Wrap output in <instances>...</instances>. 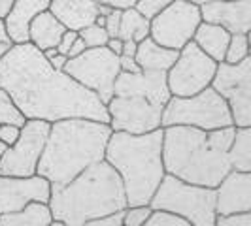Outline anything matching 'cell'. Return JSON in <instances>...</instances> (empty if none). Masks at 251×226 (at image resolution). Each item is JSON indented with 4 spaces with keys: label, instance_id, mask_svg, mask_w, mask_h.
I'll use <instances>...</instances> for the list:
<instances>
[{
    "label": "cell",
    "instance_id": "1",
    "mask_svg": "<svg viewBox=\"0 0 251 226\" xmlns=\"http://www.w3.org/2000/svg\"><path fill=\"white\" fill-rule=\"evenodd\" d=\"M0 89L25 119L48 123L75 117L110 121L106 104L66 72L55 70L30 42L13 44L0 59Z\"/></svg>",
    "mask_w": 251,
    "mask_h": 226
},
{
    "label": "cell",
    "instance_id": "2",
    "mask_svg": "<svg viewBox=\"0 0 251 226\" xmlns=\"http://www.w3.org/2000/svg\"><path fill=\"white\" fill-rule=\"evenodd\" d=\"M236 126L201 130L172 125L163 128V164L166 176L197 187L215 188L232 170L228 149Z\"/></svg>",
    "mask_w": 251,
    "mask_h": 226
},
{
    "label": "cell",
    "instance_id": "3",
    "mask_svg": "<svg viewBox=\"0 0 251 226\" xmlns=\"http://www.w3.org/2000/svg\"><path fill=\"white\" fill-rule=\"evenodd\" d=\"M112 128L108 123L91 119L75 117L51 123L36 176L48 179L51 188L70 183L89 166L104 160Z\"/></svg>",
    "mask_w": 251,
    "mask_h": 226
},
{
    "label": "cell",
    "instance_id": "4",
    "mask_svg": "<svg viewBox=\"0 0 251 226\" xmlns=\"http://www.w3.org/2000/svg\"><path fill=\"white\" fill-rule=\"evenodd\" d=\"M51 217L64 226H83L91 219L123 211L126 196L119 174L106 160L89 166L63 187L50 192Z\"/></svg>",
    "mask_w": 251,
    "mask_h": 226
},
{
    "label": "cell",
    "instance_id": "5",
    "mask_svg": "<svg viewBox=\"0 0 251 226\" xmlns=\"http://www.w3.org/2000/svg\"><path fill=\"white\" fill-rule=\"evenodd\" d=\"M104 160L119 174L126 196V207L150 205L164 179L163 126L146 134L112 132Z\"/></svg>",
    "mask_w": 251,
    "mask_h": 226
},
{
    "label": "cell",
    "instance_id": "6",
    "mask_svg": "<svg viewBox=\"0 0 251 226\" xmlns=\"http://www.w3.org/2000/svg\"><path fill=\"white\" fill-rule=\"evenodd\" d=\"M153 211L181 217L191 226H215V190L187 185L172 176H164L150 202Z\"/></svg>",
    "mask_w": 251,
    "mask_h": 226
},
{
    "label": "cell",
    "instance_id": "7",
    "mask_svg": "<svg viewBox=\"0 0 251 226\" xmlns=\"http://www.w3.org/2000/svg\"><path fill=\"white\" fill-rule=\"evenodd\" d=\"M172 125L195 126L201 130L234 126L225 98L219 96L212 87H206L187 98L170 96V100L163 108L161 126L164 128Z\"/></svg>",
    "mask_w": 251,
    "mask_h": 226
},
{
    "label": "cell",
    "instance_id": "8",
    "mask_svg": "<svg viewBox=\"0 0 251 226\" xmlns=\"http://www.w3.org/2000/svg\"><path fill=\"white\" fill-rule=\"evenodd\" d=\"M66 74L79 85L93 90L102 104H108L113 96L115 77L119 75V55H115L106 45L87 47L77 57L68 59L64 64Z\"/></svg>",
    "mask_w": 251,
    "mask_h": 226
},
{
    "label": "cell",
    "instance_id": "9",
    "mask_svg": "<svg viewBox=\"0 0 251 226\" xmlns=\"http://www.w3.org/2000/svg\"><path fill=\"white\" fill-rule=\"evenodd\" d=\"M217 63L191 40L177 51L176 63L166 72V85L172 96L187 98L212 85Z\"/></svg>",
    "mask_w": 251,
    "mask_h": 226
},
{
    "label": "cell",
    "instance_id": "10",
    "mask_svg": "<svg viewBox=\"0 0 251 226\" xmlns=\"http://www.w3.org/2000/svg\"><path fill=\"white\" fill-rule=\"evenodd\" d=\"M51 123L40 119H25L19 126V134L12 145H8L0 158V176L30 177L36 176L38 160L48 141Z\"/></svg>",
    "mask_w": 251,
    "mask_h": 226
},
{
    "label": "cell",
    "instance_id": "11",
    "mask_svg": "<svg viewBox=\"0 0 251 226\" xmlns=\"http://www.w3.org/2000/svg\"><path fill=\"white\" fill-rule=\"evenodd\" d=\"M223 96L234 126H251V57L236 64L217 63L212 85Z\"/></svg>",
    "mask_w": 251,
    "mask_h": 226
},
{
    "label": "cell",
    "instance_id": "12",
    "mask_svg": "<svg viewBox=\"0 0 251 226\" xmlns=\"http://www.w3.org/2000/svg\"><path fill=\"white\" fill-rule=\"evenodd\" d=\"M202 23L201 8L185 0H170L150 21V38L159 45L179 51L189 44Z\"/></svg>",
    "mask_w": 251,
    "mask_h": 226
},
{
    "label": "cell",
    "instance_id": "13",
    "mask_svg": "<svg viewBox=\"0 0 251 226\" xmlns=\"http://www.w3.org/2000/svg\"><path fill=\"white\" fill-rule=\"evenodd\" d=\"M163 108L161 104L142 96H112V100L106 104L110 115L108 125L112 132L146 134L161 128Z\"/></svg>",
    "mask_w": 251,
    "mask_h": 226
},
{
    "label": "cell",
    "instance_id": "14",
    "mask_svg": "<svg viewBox=\"0 0 251 226\" xmlns=\"http://www.w3.org/2000/svg\"><path fill=\"white\" fill-rule=\"evenodd\" d=\"M51 185L40 176L10 177L0 176V215L23 209L28 202L50 200Z\"/></svg>",
    "mask_w": 251,
    "mask_h": 226
},
{
    "label": "cell",
    "instance_id": "15",
    "mask_svg": "<svg viewBox=\"0 0 251 226\" xmlns=\"http://www.w3.org/2000/svg\"><path fill=\"white\" fill-rule=\"evenodd\" d=\"M214 190L217 217L251 213V172L230 170Z\"/></svg>",
    "mask_w": 251,
    "mask_h": 226
},
{
    "label": "cell",
    "instance_id": "16",
    "mask_svg": "<svg viewBox=\"0 0 251 226\" xmlns=\"http://www.w3.org/2000/svg\"><path fill=\"white\" fill-rule=\"evenodd\" d=\"M113 96H142L164 106L170 100L166 72H119L113 85Z\"/></svg>",
    "mask_w": 251,
    "mask_h": 226
},
{
    "label": "cell",
    "instance_id": "17",
    "mask_svg": "<svg viewBox=\"0 0 251 226\" xmlns=\"http://www.w3.org/2000/svg\"><path fill=\"white\" fill-rule=\"evenodd\" d=\"M204 23L223 26L228 34H250L251 0H212L201 6Z\"/></svg>",
    "mask_w": 251,
    "mask_h": 226
},
{
    "label": "cell",
    "instance_id": "18",
    "mask_svg": "<svg viewBox=\"0 0 251 226\" xmlns=\"http://www.w3.org/2000/svg\"><path fill=\"white\" fill-rule=\"evenodd\" d=\"M97 0H51L48 10L63 23L66 30L79 32L97 21Z\"/></svg>",
    "mask_w": 251,
    "mask_h": 226
},
{
    "label": "cell",
    "instance_id": "19",
    "mask_svg": "<svg viewBox=\"0 0 251 226\" xmlns=\"http://www.w3.org/2000/svg\"><path fill=\"white\" fill-rule=\"evenodd\" d=\"M51 0H15L6 13L4 23L13 44H26L28 42V25L38 13L50 8Z\"/></svg>",
    "mask_w": 251,
    "mask_h": 226
},
{
    "label": "cell",
    "instance_id": "20",
    "mask_svg": "<svg viewBox=\"0 0 251 226\" xmlns=\"http://www.w3.org/2000/svg\"><path fill=\"white\" fill-rule=\"evenodd\" d=\"M64 25L50 12L38 13L36 17L30 21L28 25V42L38 47L40 51L51 49V47H57L59 40L64 34Z\"/></svg>",
    "mask_w": 251,
    "mask_h": 226
},
{
    "label": "cell",
    "instance_id": "21",
    "mask_svg": "<svg viewBox=\"0 0 251 226\" xmlns=\"http://www.w3.org/2000/svg\"><path fill=\"white\" fill-rule=\"evenodd\" d=\"M134 59L142 72H168V68L176 63L177 51L163 47L148 36L138 42Z\"/></svg>",
    "mask_w": 251,
    "mask_h": 226
},
{
    "label": "cell",
    "instance_id": "22",
    "mask_svg": "<svg viewBox=\"0 0 251 226\" xmlns=\"http://www.w3.org/2000/svg\"><path fill=\"white\" fill-rule=\"evenodd\" d=\"M230 34L226 32L223 26L214 25V23H204L197 26L193 42L201 47L210 59H214L215 63H223L225 61V51L228 45Z\"/></svg>",
    "mask_w": 251,
    "mask_h": 226
},
{
    "label": "cell",
    "instance_id": "23",
    "mask_svg": "<svg viewBox=\"0 0 251 226\" xmlns=\"http://www.w3.org/2000/svg\"><path fill=\"white\" fill-rule=\"evenodd\" d=\"M51 221L50 205L44 202H28L19 211L0 215V226H48Z\"/></svg>",
    "mask_w": 251,
    "mask_h": 226
},
{
    "label": "cell",
    "instance_id": "24",
    "mask_svg": "<svg viewBox=\"0 0 251 226\" xmlns=\"http://www.w3.org/2000/svg\"><path fill=\"white\" fill-rule=\"evenodd\" d=\"M228 160L234 172H251V126H236Z\"/></svg>",
    "mask_w": 251,
    "mask_h": 226
},
{
    "label": "cell",
    "instance_id": "25",
    "mask_svg": "<svg viewBox=\"0 0 251 226\" xmlns=\"http://www.w3.org/2000/svg\"><path fill=\"white\" fill-rule=\"evenodd\" d=\"M150 36V21L140 15L134 8H128L121 12V23H119V36L121 40H134L136 44L144 38Z\"/></svg>",
    "mask_w": 251,
    "mask_h": 226
},
{
    "label": "cell",
    "instance_id": "26",
    "mask_svg": "<svg viewBox=\"0 0 251 226\" xmlns=\"http://www.w3.org/2000/svg\"><path fill=\"white\" fill-rule=\"evenodd\" d=\"M246 57H250V36L248 34H230L223 63L236 64L244 61Z\"/></svg>",
    "mask_w": 251,
    "mask_h": 226
},
{
    "label": "cell",
    "instance_id": "27",
    "mask_svg": "<svg viewBox=\"0 0 251 226\" xmlns=\"http://www.w3.org/2000/svg\"><path fill=\"white\" fill-rule=\"evenodd\" d=\"M23 123H25V117L13 106L10 96L0 89V125L23 126Z\"/></svg>",
    "mask_w": 251,
    "mask_h": 226
},
{
    "label": "cell",
    "instance_id": "28",
    "mask_svg": "<svg viewBox=\"0 0 251 226\" xmlns=\"http://www.w3.org/2000/svg\"><path fill=\"white\" fill-rule=\"evenodd\" d=\"M77 36L83 40L85 47H102V45H106L108 40H110L108 32H106V28H104L102 25H97V23H93V25L81 28V30L77 32Z\"/></svg>",
    "mask_w": 251,
    "mask_h": 226
},
{
    "label": "cell",
    "instance_id": "29",
    "mask_svg": "<svg viewBox=\"0 0 251 226\" xmlns=\"http://www.w3.org/2000/svg\"><path fill=\"white\" fill-rule=\"evenodd\" d=\"M153 209L151 205H132L126 207L123 215V226H144L151 217Z\"/></svg>",
    "mask_w": 251,
    "mask_h": 226
},
{
    "label": "cell",
    "instance_id": "30",
    "mask_svg": "<svg viewBox=\"0 0 251 226\" xmlns=\"http://www.w3.org/2000/svg\"><path fill=\"white\" fill-rule=\"evenodd\" d=\"M144 226H191V225L185 223L177 215L166 213V211H153Z\"/></svg>",
    "mask_w": 251,
    "mask_h": 226
},
{
    "label": "cell",
    "instance_id": "31",
    "mask_svg": "<svg viewBox=\"0 0 251 226\" xmlns=\"http://www.w3.org/2000/svg\"><path fill=\"white\" fill-rule=\"evenodd\" d=\"M168 4H170V0H136L134 10H136L140 15H144L148 21H151L163 8H166Z\"/></svg>",
    "mask_w": 251,
    "mask_h": 226
},
{
    "label": "cell",
    "instance_id": "32",
    "mask_svg": "<svg viewBox=\"0 0 251 226\" xmlns=\"http://www.w3.org/2000/svg\"><path fill=\"white\" fill-rule=\"evenodd\" d=\"M215 226H251V213H234L217 217Z\"/></svg>",
    "mask_w": 251,
    "mask_h": 226
},
{
    "label": "cell",
    "instance_id": "33",
    "mask_svg": "<svg viewBox=\"0 0 251 226\" xmlns=\"http://www.w3.org/2000/svg\"><path fill=\"white\" fill-rule=\"evenodd\" d=\"M125 209L123 211H115V213H110V215H104V217H99V219H91L83 226H123Z\"/></svg>",
    "mask_w": 251,
    "mask_h": 226
},
{
    "label": "cell",
    "instance_id": "34",
    "mask_svg": "<svg viewBox=\"0 0 251 226\" xmlns=\"http://www.w3.org/2000/svg\"><path fill=\"white\" fill-rule=\"evenodd\" d=\"M119 23H121V10H112L104 17V28L110 38L119 36Z\"/></svg>",
    "mask_w": 251,
    "mask_h": 226
},
{
    "label": "cell",
    "instance_id": "35",
    "mask_svg": "<svg viewBox=\"0 0 251 226\" xmlns=\"http://www.w3.org/2000/svg\"><path fill=\"white\" fill-rule=\"evenodd\" d=\"M119 70L121 72H128V74L142 72L138 63H136V59L134 57H128V55H119Z\"/></svg>",
    "mask_w": 251,
    "mask_h": 226
},
{
    "label": "cell",
    "instance_id": "36",
    "mask_svg": "<svg viewBox=\"0 0 251 226\" xmlns=\"http://www.w3.org/2000/svg\"><path fill=\"white\" fill-rule=\"evenodd\" d=\"M75 38H77V32H75V30H64V34L61 36V40H59V44H57L55 49L59 51V53H63V55H66L68 49H70V45L74 44Z\"/></svg>",
    "mask_w": 251,
    "mask_h": 226
},
{
    "label": "cell",
    "instance_id": "37",
    "mask_svg": "<svg viewBox=\"0 0 251 226\" xmlns=\"http://www.w3.org/2000/svg\"><path fill=\"white\" fill-rule=\"evenodd\" d=\"M19 134V126H13V125H0V139L6 141L8 145H12L15 138Z\"/></svg>",
    "mask_w": 251,
    "mask_h": 226
},
{
    "label": "cell",
    "instance_id": "38",
    "mask_svg": "<svg viewBox=\"0 0 251 226\" xmlns=\"http://www.w3.org/2000/svg\"><path fill=\"white\" fill-rule=\"evenodd\" d=\"M99 4H104V6H110L113 10H128V8H134L136 0H97Z\"/></svg>",
    "mask_w": 251,
    "mask_h": 226
},
{
    "label": "cell",
    "instance_id": "39",
    "mask_svg": "<svg viewBox=\"0 0 251 226\" xmlns=\"http://www.w3.org/2000/svg\"><path fill=\"white\" fill-rule=\"evenodd\" d=\"M85 49H87V47H85L83 40H81V38L77 36V38L74 40V44L70 45V49H68V53H66V57H68V59H72V57H77L79 53H83Z\"/></svg>",
    "mask_w": 251,
    "mask_h": 226
},
{
    "label": "cell",
    "instance_id": "40",
    "mask_svg": "<svg viewBox=\"0 0 251 226\" xmlns=\"http://www.w3.org/2000/svg\"><path fill=\"white\" fill-rule=\"evenodd\" d=\"M66 61H68V57H66V55H63V53H59V51H57L53 57H50V59H48V63H50L55 70H64V64H66Z\"/></svg>",
    "mask_w": 251,
    "mask_h": 226
},
{
    "label": "cell",
    "instance_id": "41",
    "mask_svg": "<svg viewBox=\"0 0 251 226\" xmlns=\"http://www.w3.org/2000/svg\"><path fill=\"white\" fill-rule=\"evenodd\" d=\"M106 47L115 53V55H121V51H123V40L121 38H110L108 40V44H106Z\"/></svg>",
    "mask_w": 251,
    "mask_h": 226
},
{
    "label": "cell",
    "instance_id": "42",
    "mask_svg": "<svg viewBox=\"0 0 251 226\" xmlns=\"http://www.w3.org/2000/svg\"><path fill=\"white\" fill-rule=\"evenodd\" d=\"M136 47H138V44H136L134 40H123V51H121V55L134 57V53H136Z\"/></svg>",
    "mask_w": 251,
    "mask_h": 226
},
{
    "label": "cell",
    "instance_id": "43",
    "mask_svg": "<svg viewBox=\"0 0 251 226\" xmlns=\"http://www.w3.org/2000/svg\"><path fill=\"white\" fill-rule=\"evenodd\" d=\"M0 42L13 44L12 40H10V34H8V28H6V23H4V19H0Z\"/></svg>",
    "mask_w": 251,
    "mask_h": 226
},
{
    "label": "cell",
    "instance_id": "44",
    "mask_svg": "<svg viewBox=\"0 0 251 226\" xmlns=\"http://www.w3.org/2000/svg\"><path fill=\"white\" fill-rule=\"evenodd\" d=\"M13 2H15V0H0V19L6 17V13L10 12V8H12Z\"/></svg>",
    "mask_w": 251,
    "mask_h": 226
},
{
    "label": "cell",
    "instance_id": "45",
    "mask_svg": "<svg viewBox=\"0 0 251 226\" xmlns=\"http://www.w3.org/2000/svg\"><path fill=\"white\" fill-rule=\"evenodd\" d=\"M13 44H6V42H0V59L10 51V47H12Z\"/></svg>",
    "mask_w": 251,
    "mask_h": 226
},
{
    "label": "cell",
    "instance_id": "46",
    "mask_svg": "<svg viewBox=\"0 0 251 226\" xmlns=\"http://www.w3.org/2000/svg\"><path fill=\"white\" fill-rule=\"evenodd\" d=\"M185 2H191V4H195V6H204V4H208V2H212V0H185Z\"/></svg>",
    "mask_w": 251,
    "mask_h": 226
},
{
    "label": "cell",
    "instance_id": "47",
    "mask_svg": "<svg viewBox=\"0 0 251 226\" xmlns=\"http://www.w3.org/2000/svg\"><path fill=\"white\" fill-rule=\"evenodd\" d=\"M6 147H8V143L0 139V158H2V155H4V151H6Z\"/></svg>",
    "mask_w": 251,
    "mask_h": 226
},
{
    "label": "cell",
    "instance_id": "48",
    "mask_svg": "<svg viewBox=\"0 0 251 226\" xmlns=\"http://www.w3.org/2000/svg\"><path fill=\"white\" fill-rule=\"evenodd\" d=\"M50 226H64V223H63V221H57V219H53V221L50 223Z\"/></svg>",
    "mask_w": 251,
    "mask_h": 226
}]
</instances>
